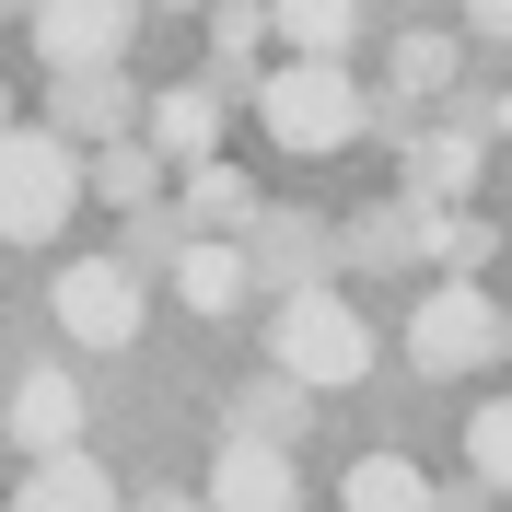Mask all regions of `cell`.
<instances>
[{
	"label": "cell",
	"mask_w": 512,
	"mask_h": 512,
	"mask_svg": "<svg viewBox=\"0 0 512 512\" xmlns=\"http://www.w3.org/2000/svg\"><path fill=\"white\" fill-rule=\"evenodd\" d=\"M268 361H280L303 396H338V384L373 373V326H361L350 291L303 280V291H280V315H268Z\"/></svg>",
	"instance_id": "obj_1"
},
{
	"label": "cell",
	"mask_w": 512,
	"mask_h": 512,
	"mask_svg": "<svg viewBox=\"0 0 512 512\" xmlns=\"http://www.w3.org/2000/svg\"><path fill=\"white\" fill-rule=\"evenodd\" d=\"M245 82H256V117H268L280 152H350L373 128V94L338 59H280V70H245Z\"/></svg>",
	"instance_id": "obj_2"
},
{
	"label": "cell",
	"mask_w": 512,
	"mask_h": 512,
	"mask_svg": "<svg viewBox=\"0 0 512 512\" xmlns=\"http://www.w3.org/2000/svg\"><path fill=\"white\" fill-rule=\"evenodd\" d=\"M70 210H82V140L0 128V245H59Z\"/></svg>",
	"instance_id": "obj_3"
},
{
	"label": "cell",
	"mask_w": 512,
	"mask_h": 512,
	"mask_svg": "<svg viewBox=\"0 0 512 512\" xmlns=\"http://www.w3.org/2000/svg\"><path fill=\"white\" fill-rule=\"evenodd\" d=\"M47 315H59L70 350H128L140 326H152V291L128 256H70L59 280H47Z\"/></svg>",
	"instance_id": "obj_4"
},
{
	"label": "cell",
	"mask_w": 512,
	"mask_h": 512,
	"mask_svg": "<svg viewBox=\"0 0 512 512\" xmlns=\"http://www.w3.org/2000/svg\"><path fill=\"white\" fill-rule=\"evenodd\" d=\"M408 361H419V373H478V361H501V303H489L466 268L431 280L408 303Z\"/></svg>",
	"instance_id": "obj_5"
},
{
	"label": "cell",
	"mask_w": 512,
	"mask_h": 512,
	"mask_svg": "<svg viewBox=\"0 0 512 512\" xmlns=\"http://www.w3.org/2000/svg\"><path fill=\"white\" fill-rule=\"evenodd\" d=\"M24 35L47 70H117L140 35V0H24Z\"/></svg>",
	"instance_id": "obj_6"
},
{
	"label": "cell",
	"mask_w": 512,
	"mask_h": 512,
	"mask_svg": "<svg viewBox=\"0 0 512 512\" xmlns=\"http://www.w3.org/2000/svg\"><path fill=\"white\" fill-rule=\"evenodd\" d=\"M198 512H303V466H291L268 431H233V443L210 454V489H198Z\"/></svg>",
	"instance_id": "obj_7"
},
{
	"label": "cell",
	"mask_w": 512,
	"mask_h": 512,
	"mask_svg": "<svg viewBox=\"0 0 512 512\" xmlns=\"http://www.w3.org/2000/svg\"><path fill=\"white\" fill-rule=\"evenodd\" d=\"M233 245H245V280H280V291H303V280L338 268V233L303 222V210H268V198H256V222L233 233Z\"/></svg>",
	"instance_id": "obj_8"
},
{
	"label": "cell",
	"mask_w": 512,
	"mask_h": 512,
	"mask_svg": "<svg viewBox=\"0 0 512 512\" xmlns=\"http://www.w3.org/2000/svg\"><path fill=\"white\" fill-rule=\"evenodd\" d=\"M245 82V70H198V82H163L152 94V152L163 163H198V152H222V94Z\"/></svg>",
	"instance_id": "obj_9"
},
{
	"label": "cell",
	"mask_w": 512,
	"mask_h": 512,
	"mask_svg": "<svg viewBox=\"0 0 512 512\" xmlns=\"http://www.w3.org/2000/svg\"><path fill=\"white\" fill-rule=\"evenodd\" d=\"M175 222H187V233H245V222H256V175H245L233 152L175 163Z\"/></svg>",
	"instance_id": "obj_10"
},
{
	"label": "cell",
	"mask_w": 512,
	"mask_h": 512,
	"mask_svg": "<svg viewBox=\"0 0 512 512\" xmlns=\"http://www.w3.org/2000/svg\"><path fill=\"white\" fill-rule=\"evenodd\" d=\"M12 512H128V501H117V478H105L94 454L47 443V454H24V489H12Z\"/></svg>",
	"instance_id": "obj_11"
},
{
	"label": "cell",
	"mask_w": 512,
	"mask_h": 512,
	"mask_svg": "<svg viewBox=\"0 0 512 512\" xmlns=\"http://www.w3.org/2000/svg\"><path fill=\"white\" fill-rule=\"evenodd\" d=\"M0 443H24V454H47V443H82V384H70L59 361H35V373L12 384V408H0Z\"/></svg>",
	"instance_id": "obj_12"
},
{
	"label": "cell",
	"mask_w": 512,
	"mask_h": 512,
	"mask_svg": "<svg viewBox=\"0 0 512 512\" xmlns=\"http://www.w3.org/2000/svg\"><path fill=\"white\" fill-rule=\"evenodd\" d=\"M245 245H233V233H198V245H175V303H187V315H233V303H245Z\"/></svg>",
	"instance_id": "obj_13"
},
{
	"label": "cell",
	"mask_w": 512,
	"mask_h": 512,
	"mask_svg": "<svg viewBox=\"0 0 512 512\" xmlns=\"http://www.w3.org/2000/svg\"><path fill=\"white\" fill-rule=\"evenodd\" d=\"M163 175H175V163L152 152V140H94V152H82V198H105V210H140V198H163Z\"/></svg>",
	"instance_id": "obj_14"
},
{
	"label": "cell",
	"mask_w": 512,
	"mask_h": 512,
	"mask_svg": "<svg viewBox=\"0 0 512 512\" xmlns=\"http://www.w3.org/2000/svg\"><path fill=\"white\" fill-rule=\"evenodd\" d=\"M338 512H443L431 478H419L408 454H350V478H338Z\"/></svg>",
	"instance_id": "obj_15"
},
{
	"label": "cell",
	"mask_w": 512,
	"mask_h": 512,
	"mask_svg": "<svg viewBox=\"0 0 512 512\" xmlns=\"http://www.w3.org/2000/svg\"><path fill=\"white\" fill-rule=\"evenodd\" d=\"M268 35H280L291 59H350L361 0H268Z\"/></svg>",
	"instance_id": "obj_16"
},
{
	"label": "cell",
	"mask_w": 512,
	"mask_h": 512,
	"mask_svg": "<svg viewBox=\"0 0 512 512\" xmlns=\"http://www.w3.org/2000/svg\"><path fill=\"white\" fill-rule=\"evenodd\" d=\"M478 152H489V140H466V128L419 140V152H408V198H419V210H454V198H478Z\"/></svg>",
	"instance_id": "obj_17"
},
{
	"label": "cell",
	"mask_w": 512,
	"mask_h": 512,
	"mask_svg": "<svg viewBox=\"0 0 512 512\" xmlns=\"http://www.w3.org/2000/svg\"><path fill=\"white\" fill-rule=\"evenodd\" d=\"M47 105H59V140H117V128H128V82H117V70H59Z\"/></svg>",
	"instance_id": "obj_18"
},
{
	"label": "cell",
	"mask_w": 512,
	"mask_h": 512,
	"mask_svg": "<svg viewBox=\"0 0 512 512\" xmlns=\"http://www.w3.org/2000/svg\"><path fill=\"white\" fill-rule=\"evenodd\" d=\"M419 94H454V35H396V128Z\"/></svg>",
	"instance_id": "obj_19"
},
{
	"label": "cell",
	"mask_w": 512,
	"mask_h": 512,
	"mask_svg": "<svg viewBox=\"0 0 512 512\" xmlns=\"http://www.w3.org/2000/svg\"><path fill=\"white\" fill-rule=\"evenodd\" d=\"M268 47V0H210V70H245Z\"/></svg>",
	"instance_id": "obj_20"
},
{
	"label": "cell",
	"mask_w": 512,
	"mask_h": 512,
	"mask_svg": "<svg viewBox=\"0 0 512 512\" xmlns=\"http://www.w3.org/2000/svg\"><path fill=\"white\" fill-rule=\"evenodd\" d=\"M466 478L478 489L512 478V408H466Z\"/></svg>",
	"instance_id": "obj_21"
},
{
	"label": "cell",
	"mask_w": 512,
	"mask_h": 512,
	"mask_svg": "<svg viewBox=\"0 0 512 512\" xmlns=\"http://www.w3.org/2000/svg\"><path fill=\"white\" fill-rule=\"evenodd\" d=\"M128 245H140V256H175V245H187V222H175L163 198H140V210H128Z\"/></svg>",
	"instance_id": "obj_22"
},
{
	"label": "cell",
	"mask_w": 512,
	"mask_h": 512,
	"mask_svg": "<svg viewBox=\"0 0 512 512\" xmlns=\"http://www.w3.org/2000/svg\"><path fill=\"white\" fill-rule=\"evenodd\" d=\"M291 396H303V384H256V396H245V431H268V443H280V431H291Z\"/></svg>",
	"instance_id": "obj_23"
},
{
	"label": "cell",
	"mask_w": 512,
	"mask_h": 512,
	"mask_svg": "<svg viewBox=\"0 0 512 512\" xmlns=\"http://www.w3.org/2000/svg\"><path fill=\"white\" fill-rule=\"evenodd\" d=\"M140 512H198V501H140Z\"/></svg>",
	"instance_id": "obj_24"
},
{
	"label": "cell",
	"mask_w": 512,
	"mask_h": 512,
	"mask_svg": "<svg viewBox=\"0 0 512 512\" xmlns=\"http://www.w3.org/2000/svg\"><path fill=\"white\" fill-rule=\"evenodd\" d=\"M163 12H210V0H163Z\"/></svg>",
	"instance_id": "obj_25"
},
{
	"label": "cell",
	"mask_w": 512,
	"mask_h": 512,
	"mask_svg": "<svg viewBox=\"0 0 512 512\" xmlns=\"http://www.w3.org/2000/svg\"><path fill=\"white\" fill-rule=\"evenodd\" d=\"M0 128H12V82H0Z\"/></svg>",
	"instance_id": "obj_26"
},
{
	"label": "cell",
	"mask_w": 512,
	"mask_h": 512,
	"mask_svg": "<svg viewBox=\"0 0 512 512\" xmlns=\"http://www.w3.org/2000/svg\"><path fill=\"white\" fill-rule=\"evenodd\" d=\"M0 12H24V0H0Z\"/></svg>",
	"instance_id": "obj_27"
}]
</instances>
